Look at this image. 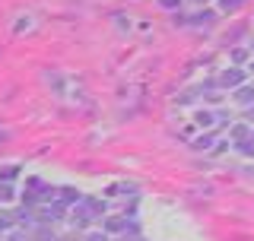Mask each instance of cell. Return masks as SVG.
I'll return each instance as SVG.
<instances>
[{
  "label": "cell",
  "instance_id": "cell-1",
  "mask_svg": "<svg viewBox=\"0 0 254 241\" xmlns=\"http://www.w3.org/2000/svg\"><path fill=\"white\" fill-rule=\"evenodd\" d=\"M222 83H226V86H238V83H242V70H226V73H222Z\"/></svg>",
  "mask_w": 254,
  "mask_h": 241
},
{
  "label": "cell",
  "instance_id": "cell-2",
  "mask_svg": "<svg viewBox=\"0 0 254 241\" xmlns=\"http://www.w3.org/2000/svg\"><path fill=\"white\" fill-rule=\"evenodd\" d=\"M222 10H235V6H242V0H222Z\"/></svg>",
  "mask_w": 254,
  "mask_h": 241
},
{
  "label": "cell",
  "instance_id": "cell-3",
  "mask_svg": "<svg viewBox=\"0 0 254 241\" xmlns=\"http://www.w3.org/2000/svg\"><path fill=\"white\" fill-rule=\"evenodd\" d=\"M178 3H181V0H159V6H165V10H175Z\"/></svg>",
  "mask_w": 254,
  "mask_h": 241
},
{
  "label": "cell",
  "instance_id": "cell-4",
  "mask_svg": "<svg viewBox=\"0 0 254 241\" xmlns=\"http://www.w3.org/2000/svg\"><path fill=\"white\" fill-rule=\"evenodd\" d=\"M86 241H108V238L102 235V232H89V238H86Z\"/></svg>",
  "mask_w": 254,
  "mask_h": 241
},
{
  "label": "cell",
  "instance_id": "cell-5",
  "mask_svg": "<svg viewBox=\"0 0 254 241\" xmlns=\"http://www.w3.org/2000/svg\"><path fill=\"white\" fill-rule=\"evenodd\" d=\"M194 3H206V0H194Z\"/></svg>",
  "mask_w": 254,
  "mask_h": 241
}]
</instances>
